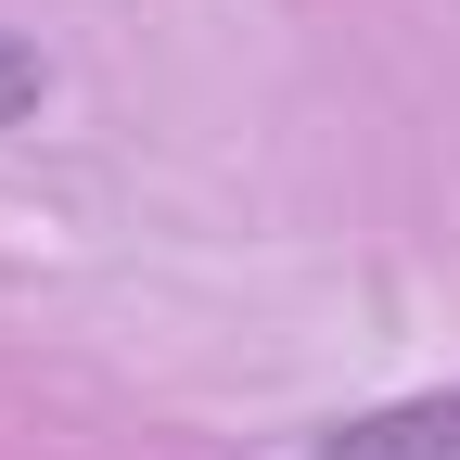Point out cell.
<instances>
[{
  "mask_svg": "<svg viewBox=\"0 0 460 460\" xmlns=\"http://www.w3.org/2000/svg\"><path fill=\"white\" fill-rule=\"evenodd\" d=\"M307 460H460V384L447 396H384L358 422H320Z\"/></svg>",
  "mask_w": 460,
  "mask_h": 460,
  "instance_id": "1",
  "label": "cell"
},
{
  "mask_svg": "<svg viewBox=\"0 0 460 460\" xmlns=\"http://www.w3.org/2000/svg\"><path fill=\"white\" fill-rule=\"evenodd\" d=\"M39 102H51V65H39V51H26L13 26H0V128H26Z\"/></svg>",
  "mask_w": 460,
  "mask_h": 460,
  "instance_id": "2",
  "label": "cell"
}]
</instances>
